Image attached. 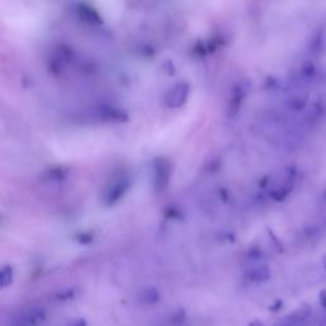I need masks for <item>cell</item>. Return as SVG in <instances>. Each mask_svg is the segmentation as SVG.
<instances>
[{"mask_svg":"<svg viewBox=\"0 0 326 326\" xmlns=\"http://www.w3.org/2000/svg\"><path fill=\"white\" fill-rule=\"evenodd\" d=\"M158 299H160V294H158V292L155 291V289H148V291H145L144 293L142 294V301L144 302V304H156Z\"/></svg>","mask_w":326,"mask_h":326,"instance_id":"8992f818","label":"cell"},{"mask_svg":"<svg viewBox=\"0 0 326 326\" xmlns=\"http://www.w3.org/2000/svg\"><path fill=\"white\" fill-rule=\"evenodd\" d=\"M269 278V271L266 268H258V269H254L248 273V281L251 282H264Z\"/></svg>","mask_w":326,"mask_h":326,"instance_id":"5b68a950","label":"cell"},{"mask_svg":"<svg viewBox=\"0 0 326 326\" xmlns=\"http://www.w3.org/2000/svg\"><path fill=\"white\" fill-rule=\"evenodd\" d=\"M46 320V311L41 307H33L23 316V322L28 326H40Z\"/></svg>","mask_w":326,"mask_h":326,"instance_id":"6da1fadb","label":"cell"},{"mask_svg":"<svg viewBox=\"0 0 326 326\" xmlns=\"http://www.w3.org/2000/svg\"><path fill=\"white\" fill-rule=\"evenodd\" d=\"M73 297H74L73 289H68V291H64L58 294V299H60V301H68V299H71Z\"/></svg>","mask_w":326,"mask_h":326,"instance_id":"ba28073f","label":"cell"},{"mask_svg":"<svg viewBox=\"0 0 326 326\" xmlns=\"http://www.w3.org/2000/svg\"><path fill=\"white\" fill-rule=\"evenodd\" d=\"M307 326H326V311L319 316L311 317L307 322Z\"/></svg>","mask_w":326,"mask_h":326,"instance_id":"52a82bcc","label":"cell"},{"mask_svg":"<svg viewBox=\"0 0 326 326\" xmlns=\"http://www.w3.org/2000/svg\"><path fill=\"white\" fill-rule=\"evenodd\" d=\"M13 282V268L4 266L0 269V288H7Z\"/></svg>","mask_w":326,"mask_h":326,"instance_id":"3957f363","label":"cell"},{"mask_svg":"<svg viewBox=\"0 0 326 326\" xmlns=\"http://www.w3.org/2000/svg\"><path fill=\"white\" fill-rule=\"evenodd\" d=\"M79 14H81V17L83 18L86 22H89V23L99 22L98 14H97L93 9L86 7V5H82V7L79 8Z\"/></svg>","mask_w":326,"mask_h":326,"instance_id":"277c9868","label":"cell"},{"mask_svg":"<svg viewBox=\"0 0 326 326\" xmlns=\"http://www.w3.org/2000/svg\"><path fill=\"white\" fill-rule=\"evenodd\" d=\"M320 304H321L322 307L326 310V291L321 292V294H320Z\"/></svg>","mask_w":326,"mask_h":326,"instance_id":"9c48e42d","label":"cell"},{"mask_svg":"<svg viewBox=\"0 0 326 326\" xmlns=\"http://www.w3.org/2000/svg\"><path fill=\"white\" fill-rule=\"evenodd\" d=\"M186 96H187L186 86L180 84V86H176L173 89L169 91L168 99H167V101H168V104L171 105V106L177 107L181 104H184V101L186 99Z\"/></svg>","mask_w":326,"mask_h":326,"instance_id":"7a4b0ae2","label":"cell"},{"mask_svg":"<svg viewBox=\"0 0 326 326\" xmlns=\"http://www.w3.org/2000/svg\"><path fill=\"white\" fill-rule=\"evenodd\" d=\"M71 326H88V324H87V321L84 319H79L77 321H74Z\"/></svg>","mask_w":326,"mask_h":326,"instance_id":"30bf717a","label":"cell"}]
</instances>
